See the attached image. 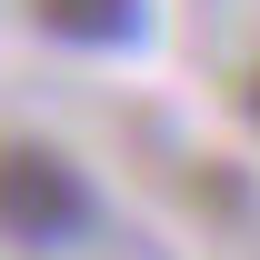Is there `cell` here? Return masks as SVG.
<instances>
[{
    "instance_id": "2",
    "label": "cell",
    "mask_w": 260,
    "mask_h": 260,
    "mask_svg": "<svg viewBox=\"0 0 260 260\" xmlns=\"http://www.w3.org/2000/svg\"><path fill=\"white\" fill-rule=\"evenodd\" d=\"M30 20L50 40H80V50H110V40L140 30V0H30Z\"/></svg>"
},
{
    "instance_id": "1",
    "label": "cell",
    "mask_w": 260,
    "mask_h": 260,
    "mask_svg": "<svg viewBox=\"0 0 260 260\" xmlns=\"http://www.w3.org/2000/svg\"><path fill=\"white\" fill-rule=\"evenodd\" d=\"M90 230V180L50 150V140H0V240L60 250Z\"/></svg>"
},
{
    "instance_id": "3",
    "label": "cell",
    "mask_w": 260,
    "mask_h": 260,
    "mask_svg": "<svg viewBox=\"0 0 260 260\" xmlns=\"http://www.w3.org/2000/svg\"><path fill=\"white\" fill-rule=\"evenodd\" d=\"M240 110H250V130H260V70H250V80H240Z\"/></svg>"
}]
</instances>
